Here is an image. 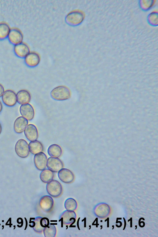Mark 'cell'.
<instances>
[{"label": "cell", "mask_w": 158, "mask_h": 237, "mask_svg": "<svg viewBox=\"0 0 158 237\" xmlns=\"http://www.w3.org/2000/svg\"><path fill=\"white\" fill-rule=\"evenodd\" d=\"M50 95L53 99L62 101L69 99L71 96V92L67 86L60 85L52 90Z\"/></svg>", "instance_id": "obj_1"}, {"label": "cell", "mask_w": 158, "mask_h": 237, "mask_svg": "<svg viewBox=\"0 0 158 237\" xmlns=\"http://www.w3.org/2000/svg\"><path fill=\"white\" fill-rule=\"evenodd\" d=\"M85 14L82 11L74 10L68 13L65 18L66 23L71 26L79 25L83 21Z\"/></svg>", "instance_id": "obj_2"}, {"label": "cell", "mask_w": 158, "mask_h": 237, "mask_svg": "<svg viewBox=\"0 0 158 237\" xmlns=\"http://www.w3.org/2000/svg\"><path fill=\"white\" fill-rule=\"evenodd\" d=\"M46 189L48 193L51 196L54 198L60 197L63 192L61 184L58 181L53 179L47 183Z\"/></svg>", "instance_id": "obj_3"}, {"label": "cell", "mask_w": 158, "mask_h": 237, "mask_svg": "<svg viewBox=\"0 0 158 237\" xmlns=\"http://www.w3.org/2000/svg\"><path fill=\"white\" fill-rule=\"evenodd\" d=\"M15 149L17 155L21 158H27L29 155L28 144L23 139H20L17 141L15 144Z\"/></svg>", "instance_id": "obj_4"}, {"label": "cell", "mask_w": 158, "mask_h": 237, "mask_svg": "<svg viewBox=\"0 0 158 237\" xmlns=\"http://www.w3.org/2000/svg\"><path fill=\"white\" fill-rule=\"evenodd\" d=\"M32 225L31 227L36 232L41 233L44 228L48 226L49 223V219L46 217L37 216L31 222Z\"/></svg>", "instance_id": "obj_5"}, {"label": "cell", "mask_w": 158, "mask_h": 237, "mask_svg": "<svg viewBox=\"0 0 158 237\" xmlns=\"http://www.w3.org/2000/svg\"><path fill=\"white\" fill-rule=\"evenodd\" d=\"M2 99L3 103L9 107L14 106L17 102L16 94L11 89L5 90L2 96Z\"/></svg>", "instance_id": "obj_6"}, {"label": "cell", "mask_w": 158, "mask_h": 237, "mask_svg": "<svg viewBox=\"0 0 158 237\" xmlns=\"http://www.w3.org/2000/svg\"><path fill=\"white\" fill-rule=\"evenodd\" d=\"M76 214L74 211L65 210L59 217V222L64 225H68L74 223L76 221Z\"/></svg>", "instance_id": "obj_7"}, {"label": "cell", "mask_w": 158, "mask_h": 237, "mask_svg": "<svg viewBox=\"0 0 158 237\" xmlns=\"http://www.w3.org/2000/svg\"><path fill=\"white\" fill-rule=\"evenodd\" d=\"M46 166L49 169L53 172L56 173L63 168L64 164L59 158L50 157L47 160Z\"/></svg>", "instance_id": "obj_8"}, {"label": "cell", "mask_w": 158, "mask_h": 237, "mask_svg": "<svg viewBox=\"0 0 158 237\" xmlns=\"http://www.w3.org/2000/svg\"><path fill=\"white\" fill-rule=\"evenodd\" d=\"M47 157L43 152H41L35 154L34 157V162L36 168L42 171L46 168Z\"/></svg>", "instance_id": "obj_9"}, {"label": "cell", "mask_w": 158, "mask_h": 237, "mask_svg": "<svg viewBox=\"0 0 158 237\" xmlns=\"http://www.w3.org/2000/svg\"><path fill=\"white\" fill-rule=\"evenodd\" d=\"M39 204L43 211L48 213L51 211L53 207L54 201L51 196L44 195L40 199Z\"/></svg>", "instance_id": "obj_10"}, {"label": "cell", "mask_w": 158, "mask_h": 237, "mask_svg": "<svg viewBox=\"0 0 158 237\" xmlns=\"http://www.w3.org/2000/svg\"><path fill=\"white\" fill-rule=\"evenodd\" d=\"M19 112L22 116L27 120H31L34 118V109L29 103L21 105L19 108Z\"/></svg>", "instance_id": "obj_11"}, {"label": "cell", "mask_w": 158, "mask_h": 237, "mask_svg": "<svg viewBox=\"0 0 158 237\" xmlns=\"http://www.w3.org/2000/svg\"><path fill=\"white\" fill-rule=\"evenodd\" d=\"M59 179L62 182L69 184L72 183L74 180V176L73 173L66 168H62L58 173Z\"/></svg>", "instance_id": "obj_12"}, {"label": "cell", "mask_w": 158, "mask_h": 237, "mask_svg": "<svg viewBox=\"0 0 158 237\" xmlns=\"http://www.w3.org/2000/svg\"><path fill=\"white\" fill-rule=\"evenodd\" d=\"M8 38L9 41L15 45L22 42L23 35L20 30L13 28L10 29Z\"/></svg>", "instance_id": "obj_13"}, {"label": "cell", "mask_w": 158, "mask_h": 237, "mask_svg": "<svg viewBox=\"0 0 158 237\" xmlns=\"http://www.w3.org/2000/svg\"><path fill=\"white\" fill-rule=\"evenodd\" d=\"M26 138L31 141L36 140L38 137V130L34 124H30L27 125L24 131Z\"/></svg>", "instance_id": "obj_14"}, {"label": "cell", "mask_w": 158, "mask_h": 237, "mask_svg": "<svg viewBox=\"0 0 158 237\" xmlns=\"http://www.w3.org/2000/svg\"><path fill=\"white\" fill-rule=\"evenodd\" d=\"M40 60L39 54L35 52H30L25 58L24 61L26 64L31 67L37 66Z\"/></svg>", "instance_id": "obj_15"}, {"label": "cell", "mask_w": 158, "mask_h": 237, "mask_svg": "<svg viewBox=\"0 0 158 237\" xmlns=\"http://www.w3.org/2000/svg\"><path fill=\"white\" fill-rule=\"evenodd\" d=\"M14 49L16 55L21 58H24L30 52L28 45L22 42L15 45Z\"/></svg>", "instance_id": "obj_16"}, {"label": "cell", "mask_w": 158, "mask_h": 237, "mask_svg": "<svg viewBox=\"0 0 158 237\" xmlns=\"http://www.w3.org/2000/svg\"><path fill=\"white\" fill-rule=\"evenodd\" d=\"M28 124V120L22 116H19L15 120L14 123L15 131L18 134L22 133Z\"/></svg>", "instance_id": "obj_17"}, {"label": "cell", "mask_w": 158, "mask_h": 237, "mask_svg": "<svg viewBox=\"0 0 158 237\" xmlns=\"http://www.w3.org/2000/svg\"><path fill=\"white\" fill-rule=\"evenodd\" d=\"M16 97L17 102L21 105L29 103L31 99L30 93L25 89L19 90L16 94Z\"/></svg>", "instance_id": "obj_18"}, {"label": "cell", "mask_w": 158, "mask_h": 237, "mask_svg": "<svg viewBox=\"0 0 158 237\" xmlns=\"http://www.w3.org/2000/svg\"><path fill=\"white\" fill-rule=\"evenodd\" d=\"M28 146L29 152L33 155L42 152L44 150L42 143L37 140L31 141L29 143Z\"/></svg>", "instance_id": "obj_19"}, {"label": "cell", "mask_w": 158, "mask_h": 237, "mask_svg": "<svg viewBox=\"0 0 158 237\" xmlns=\"http://www.w3.org/2000/svg\"><path fill=\"white\" fill-rule=\"evenodd\" d=\"M48 154L51 157H59L62 155V150L58 145L54 144L50 145L48 149Z\"/></svg>", "instance_id": "obj_20"}, {"label": "cell", "mask_w": 158, "mask_h": 237, "mask_svg": "<svg viewBox=\"0 0 158 237\" xmlns=\"http://www.w3.org/2000/svg\"><path fill=\"white\" fill-rule=\"evenodd\" d=\"M54 176L53 172L48 169H45L41 172L40 177L43 182L47 183L53 179Z\"/></svg>", "instance_id": "obj_21"}, {"label": "cell", "mask_w": 158, "mask_h": 237, "mask_svg": "<svg viewBox=\"0 0 158 237\" xmlns=\"http://www.w3.org/2000/svg\"><path fill=\"white\" fill-rule=\"evenodd\" d=\"M10 29L9 26L7 23H0V40H3L8 37Z\"/></svg>", "instance_id": "obj_22"}, {"label": "cell", "mask_w": 158, "mask_h": 237, "mask_svg": "<svg viewBox=\"0 0 158 237\" xmlns=\"http://www.w3.org/2000/svg\"><path fill=\"white\" fill-rule=\"evenodd\" d=\"M43 232L45 237H55L56 233V228L54 225L49 224L44 228Z\"/></svg>", "instance_id": "obj_23"}, {"label": "cell", "mask_w": 158, "mask_h": 237, "mask_svg": "<svg viewBox=\"0 0 158 237\" xmlns=\"http://www.w3.org/2000/svg\"><path fill=\"white\" fill-rule=\"evenodd\" d=\"M64 206L67 210L74 211L77 208V203L76 200L72 198H69L65 201Z\"/></svg>", "instance_id": "obj_24"}, {"label": "cell", "mask_w": 158, "mask_h": 237, "mask_svg": "<svg viewBox=\"0 0 158 237\" xmlns=\"http://www.w3.org/2000/svg\"><path fill=\"white\" fill-rule=\"evenodd\" d=\"M157 13L152 12L149 15L148 20L149 23L152 25L156 26L157 25L158 16Z\"/></svg>", "instance_id": "obj_25"}, {"label": "cell", "mask_w": 158, "mask_h": 237, "mask_svg": "<svg viewBox=\"0 0 158 237\" xmlns=\"http://www.w3.org/2000/svg\"><path fill=\"white\" fill-rule=\"evenodd\" d=\"M153 3V1L151 0L141 1L140 2V7L143 10H146L151 7Z\"/></svg>", "instance_id": "obj_26"}, {"label": "cell", "mask_w": 158, "mask_h": 237, "mask_svg": "<svg viewBox=\"0 0 158 237\" xmlns=\"http://www.w3.org/2000/svg\"><path fill=\"white\" fill-rule=\"evenodd\" d=\"M4 91L5 89L3 86L0 83V98L2 97Z\"/></svg>", "instance_id": "obj_27"}, {"label": "cell", "mask_w": 158, "mask_h": 237, "mask_svg": "<svg viewBox=\"0 0 158 237\" xmlns=\"http://www.w3.org/2000/svg\"><path fill=\"white\" fill-rule=\"evenodd\" d=\"M3 109V105L2 103L0 100V113L1 112Z\"/></svg>", "instance_id": "obj_28"}, {"label": "cell", "mask_w": 158, "mask_h": 237, "mask_svg": "<svg viewBox=\"0 0 158 237\" xmlns=\"http://www.w3.org/2000/svg\"><path fill=\"white\" fill-rule=\"evenodd\" d=\"M2 131V126L1 123H0V135Z\"/></svg>", "instance_id": "obj_29"}]
</instances>
